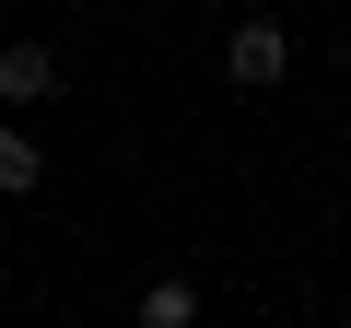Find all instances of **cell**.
<instances>
[{
  "instance_id": "obj_3",
  "label": "cell",
  "mask_w": 351,
  "mask_h": 328,
  "mask_svg": "<svg viewBox=\"0 0 351 328\" xmlns=\"http://www.w3.org/2000/svg\"><path fill=\"white\" fill-rule=\"evenodd\" d=\"M36 188H47V141L24 117H0V200H36Z\"/></svg>"
},
{
  "instance_id": "obj_1",
  "label": "cell",
  "mask_w": 351,
  "mask_h": 328,
  "mask_svg": "<svg viewBox=\"0 0 351 328\" xmlns=\"http://www.w3.org/2000/svg\"><path fill=\"white\" fill-rule=\"evenodd\" d=\"M223 82H234V94H269V82H293V36H281L269 12H246V24L223 36Z\"/></svg>"
},
{
  "instance_id": "obj_2",
  "label": "cell",
  "mask_w": 351,
  "mask_h": 328,
  "mask_svg": "<svg viewBox=\"0 0 351 328\" xmlns=\"http://www.w3.org/2000/svg\"><path fill=\"white\" fill-rule=\"evenodd\" d=\"M59 106V47L47 36H0V117H36Z\"/></svg>"
},
{
  "instance_id": "obj_4",
  "label": "cell",
  "mask_w": 351,
  "mask_h": 328,
  "mask_svg": "<svg viewBox=\"0 0 351 328\" xmlns=\"http://www.w3.org/2000/svg\"><path fill=\"white\" fill-rule=\"evenodd\" d=\"M141 328H199V281H141Z\"/></svg>"
}]
</instances>
